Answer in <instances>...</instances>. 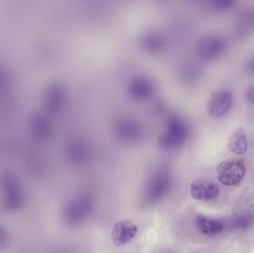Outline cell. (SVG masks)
Masks as SVG:
<instances>
[{
    "mask_svg": "<svg viewBox=\"0 0 254 253\" xmlns=\"http://www.w3.org/2000/svg\"><path fill=\"white\" fill-rule=\"evenodd\" d=\"M2 204L9 212L20 209L25 203L23 187L17 177L10 172H6L1 177Z\"/></svg>",
    "mask_w": 254,
    "mask_h": 253,
    "instance_id": "obj_1",
    "label": "cell"
},
{
    "mask_svg": "<svg viewBox=\"0 0 254 253\" xmlns=\"http://www.w3.org/2000/svg\"><path fill=\"white\" fill-rule=\"evenodd\" d=\"M188 128L185 120L177 116L170 117L167 123V132L158 139L160 146L166 150L179 148L186 141Z\"/></svg>",
    "mask_w": 254,
    "mask_h": 253,
    "instance_id": "obj_2",
    "label": "cell"
},
{
    "mask_svg": "<svg viewBox=\"0 0 254 253\" xmlns=\"http://www.w3.org/2000/svg\"><path fill=\"white\" fill-rule=\"evenodd\" d=\"M195 47L200 57L206 60H213L224 54L228 47V43L222 36L211 34L201 37Z\"/></svg>",
    "mask_w": 254,
    "mask_h": 253,
    "instance_id": "obj_3",
    "label": "cell"
},
{
    "mask_svg": "<svg viewBox=\"0 0 254 253\" xmlns=\"http://www.w3.org/2000/svg\"><path fill=\"white\" fill-rule=\"evenodd\" d=\"M217 178L225 186H235L240 184L246 175V169L243 162L237 160H225L217 167Z\"/></svg>",
    "mask_w": 254,
    "mask_h": 253,
    "instance_id": "obj_4",
    "label": "cell"
},
{
    "mask_svg": "<svg viewBox=\"0 0 254 253\" xmlns=\"http://www.w3.org/2000/svg\"><path fill=\"white\" fill-rule=\"evenodd\" d=\"M233 96L231 92L226 90L216 92L207 105L209 114L216 118L225 115L231 108Z\"/></svg>",
    "mask_w": 254,
    "mask_h": 253,
    "instance_id": "obj_5",
    "label": "cell"
},
{
    "mask_svg": "<svg viewBox=\"0 0 254 253\" xmlns=\"http://www.w3.org/2000/svg\"><path fill=\"white\" fill-rule=\"evenodd\" d=\"M116 129L119 138L127 142L138 141L143 135V129L139 122L128 117L119 120Z\"/></svg>",
    "mask_w": 254,
    "mask_h": 253,
    "instance_id": "obj_6",
    "label": "cell"
},
{
    "mask_svg": "<svg viewBox=\"0 0 254 253\" xmlns=\"http://www.w3.org/2000/svg\"><path fill=\"white\" fill-rule=\"evenodd\" d=\"M219 189L216 184L204 180H195L190 185L191 196L195 200L208 202L218 197Z\"/></svg>",
    "mask_w": 254,
    "mask_h": 253,
    "instance_id": "obj_7",
    "label": "cell"
},
{
    "mask_svg": "<svg viewBox=\"0 0 254 253\" xmlns=\"http://www.w3.org/2000/svg\"><path fill=\"white\" fill-rule=\"evenodd\" d=\"M128 94L138 101L147 99L153 94L155 86L152 80L143 76L134 77L128 85Z\"/></svg>",
    "mask_w": 254,
    "mask_h": 253,
    "instance_id": "obj_8",
    "label": "cell"
},
{
    "mask_svg": "<svg viewBox=\"0 0 254 253\" xmlns=\"http://www.w3.org/2000/svg\"><path fill=\"white\" fill-rule=\"evenodd\" d=\"M137 233L135 224L128 221H122L115 224L112 234L113 244L121 246L132 240Z\"/></svg>",
    "mask_w": 254,
    "mask_h": 253,
    "instance_id": "obj_9",
    "label": "cell"
},
{
    "mask_svg": "<svg viewBox=\"0 0 254 253\" xmlns=\"http://www.w3.org/2000/svg\"><path fill=\"white\" fill-rule=\"evenodd\" d=\"M170 179L168 172L161 170L157 172L149 187L148 197L151 202H156L164 196L170 187Z\"/></svg>",
    "mask_w": 254,
    "mask_h": 253,
    "instance_id": "obj_10",
    "label": "cell"
},
{
    "mask_svg": "<svg viewBox=\"0 0 254 253\" xmlns=\"http://www.w3.org/2000/svg\"><path fill=\"white\" fill-rule=\"evenodd\" d=\"M237 37H244L251 35L254 31V8H249L240 13L234 28Z\"/></svg>",
    "mask_w": 254,
    "mask_h": 253,
    "instance_id": "obj_11",
    "label": "cell"
},
{
    "mask_svg": "<svg viewBox=\"0 0 254 253\" xmlns=\"http://www.w3.org/2000/svg\"><path fill=\"white\" fill-rule=\"evenodd\" d=\"M65 101V90L60 84L50 86L46 95V105L47 109L52 113L58 112L64 106Z\"/></svg>",
    "mask_w": 254,
    "mask_h": 253,
    "instance_id": "obj_12",
    "label": "cell"
},
{
    "mask_svg": "<svg viewBox=\"0 0 254 253\" xmlns=\"http://www.w3.org/2000/svg\"><path fill=\"white\" fill-rule=\"evenodd\" d=\"M195 224L200 232L209 236L220 234L225 228L223 222L220 220L208 218L204 215L196 217Z\"/></svg>",
    "mask_w": 254,
    "mask_h": 253,
    "instance_id": "obj_13",
    "label": "cell"
},
{
    "mask_svg": "<svg viewBox=\"0 0 254 253\" xmlns=\"http://www.w3.org/2000/svg\"><path fill=\"white\" fill-rule=\"evenodd\" d=\"M247 134L243 128L236 129L230 137L228 141V149L231 152L239 155L246 154L248 150Z\"/></svg>",
    "mask_w": 254,
    "mask_h": 253,
    "instance_id": "obj_14",
    "label": "cell"
},
{
    "mask_svg": "<svg viewBox=\"0 0 254 253\" xmlns=\"http://www.w3.org/2000/svg\"><path fill=\"white\" fill-rule=\"evenodd\" d=\"M89 206L86 201L78 200L71 202L65 210V218L68 223L75 224L84 218L89 211Z\"/></svg>",
    "mask_w": 254,
    "mask_h": 253,
    "instance_id": "obj_15",
    "label": "cell"
},
{
    "mask_svg": "<svg viewBox=\"0 0 254 253\" xmlns=\"http://www.w3.org/2000/svg\"><path fill=\"white\" fill-rule=\"evenodd\" d=\"M67 153L74 161H81L89 155V149L87 144L80 139H73L67 147Z\"/></svg>",
    "mask_w": 254,
    "mask_h": 253,
    "instance_id": "obj_16",
    "label": "cell"
},
{
    "mask_svg": "<svg viewBox=\"0 0 254 253\" xmlns=\"http://www.w3.org/2000/svg\"><path fill=\"white\" fill-rule=\"evenodd\" d=\"M33 131L37 139L45 141L49 138L52 132L50 121L45 116L34 117L32 123Z\"/></svg>",
    "mask_w": 254,
    "mask_h": 253,
    "instance_id": "obj_17",
    "label": "cell"
},
{
    "mask_svg": "<svg viewBox=\"0 0 254 253\" xmlns=\"http://www.w3.org/2000/svg\"><path fill=\"white\" fill-rule=\"evenodd\" d=\"M140 44L148 51H158L164 46V39L158 33H146L140 39Z\"/></svg>",
    "mask_w": 254,
    "mask_h": 253,
    "instance_id": "obj_18",
    "label": "cell"
},
{
    "mask_svg": "<svg viewBox=\"0 0 254 253\" xmlns=\"http://www.w3.org/2000/svg\"><path fill=\"white\" fill-rule=\"evenodd\" d=\"M254 216L252 214H243L233 218L231 225L236 230H243L250 227L251 224L254 222Z\"/></svg>",
    "mask_w": 254,
    "mask_h": 253,
    "instance_id": "obj_19",
    "label": "cell"
},
{
    "mask_svg": "<svg viewBox=\"0 0 254 253\" xmlns=\"http://www.w3.org/2000/svg\"><path fill=\"white\" fill-rule=\"evenodd\" d=\"M235 3L236 1L234 0H216L212 1L210 7L216 11H223L231 8Z\"/></svg>",
    "mask_w": 254,
    "mask_h": 253,
    "instance_id": "obj_20",
    "label": "cell"
},
{
    "mask_svg": "<svg viewBox=\"0 0 254 253\" xmlns=\"http://www.w3.org/2000/svg\"><path fill=\"white\" fill-rule=\"evenodd\" d=\"M9 242V236L6 230L0 226V248L7 246Z\"/></svg>",
    "mask_w": 254,
    "mask_h": 253,
    "instance_id": "obj_21",
    "label": "cell"
},
{
    "mask_svg": "<svg viewBox=\"0 0 254 253\" xmlns=\"http://www.w3.org/2000/svg\"><path fill=\"white\" fill-rule=\"evenodd\" d=\"M246 100L251 103H254V86L248 88L246 92Z\"/></svg>",
    "mask_w": 254,
    "mask_h": 253,
    "instance_id": "obj_22",
    "label": "cell"
},
{
    "mask_svg": "<svg viewBox=\"0 0 254 253\" xmlns=\"http://www.w3.org/2000/svg\"><path fill=\"white\" fill-rule=\"evenodd\" d=\"M246 67H247L248 71L249 72L254 74V55L249 59L247 64H246Z\"/></svg>",
    "mask_w": 254,
    "mask_h": 253,
    "instance_id": "obj_23",
    "label": "cell"
}]
</instances>
